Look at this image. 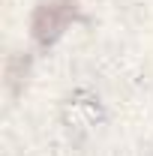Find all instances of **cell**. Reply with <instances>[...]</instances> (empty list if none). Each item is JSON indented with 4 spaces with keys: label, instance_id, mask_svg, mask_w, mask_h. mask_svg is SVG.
Masks as SVG:
<instances>
[{
    "label": "cell",
    "instance_id": "1",
    "mask_svg": "<svg viewBox=\"0 0 153 156\" xmlns=\"http://www.w3.org/2000/svg\"><path fill=\"white\" fill-rule=\"evenodd\" d=\"M78 15V3L75 0H51V3H42L36 12H33V39L39 45H51L54 39L75 21Z\"/></svg>",
    "mask_w": 153,
    "mask_h": 156
},
{
    "label": "cell",
    "instance_id": "2",
    "mask_svg": "<svg viewBox=\"0 0 153 156\" xmlns=\"http://www.w3.org/2000/svg\"><path fill=\"white\" fill-rule=\"evenodd\" d=\"M27 72V60L24 57H12L9 60V66H6V81H9V87H12V93H18V84L21 78Z\"/></svg>",
    "mask_w": 153,
    "mask_h": 156
}]
</instances>
